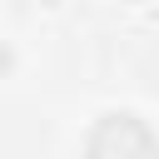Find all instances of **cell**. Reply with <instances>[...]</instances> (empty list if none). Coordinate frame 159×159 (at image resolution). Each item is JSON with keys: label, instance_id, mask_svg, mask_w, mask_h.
<instances>
[{"label": "cell", "instance_id": "obj_1", "mask_svg": "<svg viewBox=\"0 0 159 159\" xmlns=\"http://www.w3.org/2000/svg\"><path fill=\"white\" fill-rule=\"evenodd\" d=\"M84 159H159V139H154V129L139 114L114 109V114H104L89 129Z\"/></svg>", "mask_w": 159, "mask_h": 159}]
</instances>
